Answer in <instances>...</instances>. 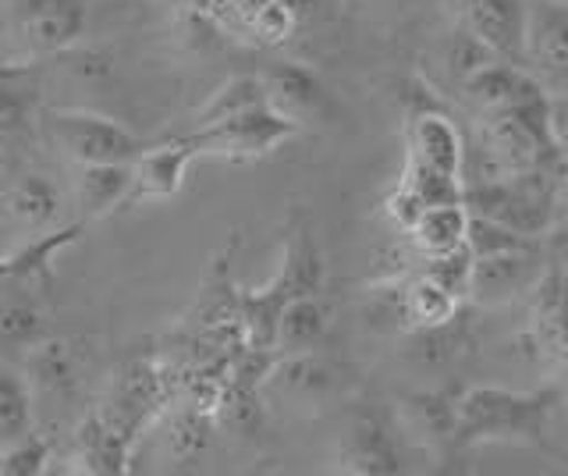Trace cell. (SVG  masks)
Instances as JSON below:
<instances>
[{
    "instance_id": "obj_1",
    "label": "cell",
    "mask_w": 568,
    "mask_h": 476,
    "mask_svg": "<svg viewBox=\"0 0 568 476\" xmlns=\"http://www.w3.org/2000/svg\"><path fill=\"white\" fill-rule=\"evenodd\" d=\"M561 392H505V387H466L455 398V448H469L479 440H529L540 445L550 416L558 413Z\"/></svg>"
},
{
    "instance_id": "obj_2",
    "label": "cell",
    "mask_w": 568,
    "mask_h": 476,
    "mask_svg": "<svg viewBox=\"0 0 568 476\" xmlns=\"http://www.w3.org/2000/svg\"><path fill=\"white\" fill-rule=\"evenodd\" d=\"M555 189L558 171L532 168L519 174H497V179H473L462 182V206L469 214L501 221L523 235L540 239L550 217H555Z\"/></svg>"
},
{
    "instance_id": "obj_3",
    "label": "cell",
    "mask_w": 568,
    "mask_h": 476,
    "mask_svg": "<svg viewBox=\"0 0 568 476\" xmlns=\"http://www.w3.org/2000/svg\"><path fill=\"white\" fill-rule=\"evenodd\" d=\"M302 132L298 121L274 111L271 103L242 114L213 121V125L192 129V146L200 156H217V161H256V156L274 153L288 139Z\"/></svg>"
},
{
    "instance_id": "obj_4",
    "label": "cell",
    "mask_w": 568,
    "mask_h": 476,
    "mask_svg": "<svg viewBox=\"0 0 568 476\" xmlns=\"http://www.w3.org/2000/svg\"><path fill=\"white\" fill-rule=\"evenodd\" d=\"M50 135L75 164H132L142 150L121 121L97 111H50Z\"/></svg>"
},
{
    "instance_id": "obj_5",
    "label": "cell",
    "mask_w": 568,
    "mask_h": 476,
    "mask_svg": "<svg viewBox=\"0 0 568 476\" xmlns=\"http://www.w3.org/2000/svg\"><path fill=\"white\" fill-rule=\"evenodd\" d=\"M523 68L547 93L568 90V0H526Z\"/></svg>"
},
{
    "instance_id": "obj_6",
    "label": "cell",
    "mask_w": 568,
    "mask_h": 476,
    "mask_svg": "<svg viewBox=\"0 0 568 476\" xmlns=\"http://www.w3.org/2000/svg\"><path fill=\"white\" fill-rule=\"evenodd\" d=\"M544 271H547L544 245L508 250V253H494V256H476L466 298H473L476 306H505V303H511V298L529 295L532 285L544 277Z\"/></svg>"
},
{
    "instance_id": "obj_7",
    "label": "cell",
    "mask_w": 568,
    "mask_h": 476,
    "mask_svg": "<svg viewBox=\"0 0 568 476\" xmlns=\"http://www.w3.org/2000/svg\"><path fill=\"white\" fill-rule=\"evenodd\" d=\"M458 90H462V97H466V103L479 118L497 114V111L526 108V103L547 97L544 85L532 79L523 64H511V61H490V64H484L469 79H462Z\"/></svg>"
},
{
    "instance_id": "obj_8",
    "label": "cell",
    "mask_w": 568,
    "mask_h": 476,
    "mask_svg": "<svg viewBox=\"0 0 568 476\" xmlns=\"http://www.w3.org/2000/svg\"><path fill=\"white\" fill-rule=\"evenodd\" d=\"M195 146L192 135L182 139H168V143L156 146H142L132 161V203H146V200H171L182 192L189 164L195 161Z\"/></svg>"
},
{
    "instance_id": "obj_9",
    "label": "cell",
    "mask_w": 568,
    "mask_h": 476,
    "mask_svg": "<svg viewBox=\"0 0 568 476\" xmlns=\"http://www.w3.org/2000/svg\"><path fill=\"white\" fill-rule=\"evenodd\" d=\"M18 26L43 54H61L85 32V0H14Z\"/></svg>"
},
{
    "instance_id": "obj_10",
    "label": "cell",
    "mask_w": 568,
    "mask_h": 476,
    "mask_svg": "<svg viewBox=\"0 0 568 476\" xmlns=\"http://www.w3.org/2000/svg\"><path fill=\"white\" fill-rule=\"evenodd\" d=\"M266 103L274 111L288 114L292 121H310L331 111V93L327 85L320 82V75L313 68L298 64V61H274L266 72L260 75Z\"/></svg>"
},
{
    "instance_id": "obj_11",
    "label": "cell",
    "mask_w": 568,
    "mask_h": 476,
    "mask_svg": "<svg viewBox=\"0 0 568 476\" xmlns=\"http://www.w3.org/2000/svg\"><path fill=\"white\" fill-rule=\"evenodd\" d=\"M405 143H408V161H419L426 168H437L444 174H458L462 179V168H466V146H462L458 125L444 111L408 114Z\"/></svg>"
},
{
    "instance_id": "obj_12",
    "label": "cell",
    "mask_w": 568,
    "mask_h": 476,
    "mask_svg": "<svg viewBox=\"0 0 568 476\" xmlns=\"http://www.w3.org/2000/svg\"><path fill=\"white\" fill-rule=\"evenodd\" d=\"M529 298H532L529 310L532 342H537L544 356L568 363V274L547 263V271L532 285Z\"/></svg>"
},
{
    "instance_id": "obj_13",
    "label": "cell",
    "mask_w": 568,
    "mask_h": 476,
    "mask_svg": "<svg viewBox=\"0 0 568 476\" xmlns=\"http://www.w3.org/2000/svg\"><path fill=\"white\" fill-rule=\"evenodd\" d=\"M466 26L473 37L490 47L497 61L523 64L526 43V0H476L466 14Z\"/></svg>"
},
{
    "instance_id": "obj_14",
    "label": "cell",
    "mask_w": 568,
    "mask_h": 476,
    "mask_svg": "<svg viewBox=\"0 0 568 476\" xmlns=\"http://www.w3.org/2000/svg\"><path fill=\"white\" fill-rule=\"evenodd\" d=\"M342 469L363 473V476H384V473L402 469L395 434H390L381 413L355 416L342 445Z\"/></svg>"
},
{
    "instance_id": "obj_15",
    "label": "cell",
    "mask_w": 568,
    "mask_h": 476,
    "mask_svg": "<svg viewBox=\"0 0 568 476\" xmlns=\"http://www.w3.org/2000/svg\"><path fill=\"white\" fill-rule=\"evenodd\" d=\"M331 327V310L327 303L316 295H295L281 306L277 313V334H274V348L277 356H288V352H313Z\"/></svg>"
},
{
    "instance_id": "obj_16",
    "label": "cell",
    "mask_w": 568,
    "mask_h": 476,
    "mask_svg": "<svg viewBox=\"0 0 568 476\" xmlns=\"http://www.w3.org/2000/svg\"><path fill=\"white\" fill-rule=\"evenodd\" d=\"M75 196L82 206V221L106 217L132 196V164H79Z\"/></svg>"
},
{
    "instance_id": "obj_17",
    "label": "cell",
    "mask_w": 568,
    "mask_h": 476,
    "mask_svg": "<svg viewBox=\"0 0 568 476\" xmlns=\"http://www.w3.org/2000/svg\"><path fill=\"white\" fill-rule=\"evenodd\" d=\"M75 463H82L85 473L97 476H121L129 473L132 445L121 440L97 413H89L75 431Z\"/></svg>"
},
{
    "instance_id": "obj_18",
    "label": "cell",
    "mask_w": 568,
    "mask_h": 476,
    "mask_svg": "<svg viewBox=\"0 0 568 476\" xmlns=\"http://www.w3.org/2000/svg\"><path fill=\"white\" fill-rule=\"evenodd\" d=\"M266 384L277 387L281 395L298 398V402H313L320 395H327L334 387V374L331 366L313 352H288V356H277L271 374H266ZM263 384V387H266Z\"/></svg>"
},
{
    "instance_id": "obj_19",
    "label": "cell",
    "mask_w": 568,
    "mask_h": 476,
    "mask_svg": "<svg viewBox=\"0 0 568 476\" xmlns=\"http://www.w3.org/2000/svg\"><path fill=\"white\" fill-rule=\"evenodd\" d=\"M26 381L32 392H47V395H68L75 387V352L64 342L40 338L36 345L26 348Z\"/></svg>"
},
{
    "instance_id": "obj_20",
    "label": "cell",
    "mask_w": 568,
    "mask_h": 476,
    "mask_svg": "<svg viewBox=\"0 0 568 476\" xmlns=\"http://www.w3.org/2000/svg\"><path fill=\"white\" fill-rule=\"evenodd\" d=\"M8 210L22 221L26 227H36V232H50L61 217V192L47 174L29 171L22 174L11 192H8Z\"/></svg>"
},
{
    "instance_id": "obj_21",
    "label": "cell",
    "mask_w": 568,
    "mask_h": 476,
    "mask_svg": "<svg viewBox=\"0 0 568 476\" xmlns=\"http://www.w3.org/2000/svg\"><path fill=\"white\" fill-rule=\"evenodd\" d=\"M466 224H469L466 206L444 203V206H426L419 221L408 227L405 235H413V245L419 256H434V253H448L455 245L466 242Z\"/></svg>"
},
{
    "instance_id": "obj_22",
    "label": "cell",
    "mask_w": 568,
    "mask_h": 476,
    "mask_svg": "<svg viewBox=\"0 0 568 476\" xmlns=\"http://www.w3.org/2000/svg\"><path fill=\"white\" fill-rule=\"evenodd\" d=\"M36 431L32 416V387L22 369L0 366V452L14 445L18 437Z\"/></svg>"
},
{
    "instance_id": "obj_23",
    "label": "cell",
    "mask_w": 568,
    "mask_h": 476,
    "mask_svg": "<svg viewBox=\"0 0 568 476\" xmlns=\"http://www.w3.org/2000/svg\"><path fill=\"white\" fill-rule=\"evenodd\" d=\"M402 306H405V327H440L462 313V298H455L437 281L419 274L402 288Z\"/></svg>"
},
{
    "instance_id": "obj_24",
    "label": "cell",
    "mask_w": 568,
    "mask_h": 476,
    "mask_svg": "<svg viewBox=\"0 0 568 476\" xmlns=\"http://www.w3.org/2000/svg\"><path fill=\"white\" fill-rule=\"evenodd\" d=\"M405 413L413 419V427L430 440V445L440 448H455V427H458V416H455V398L444 395V392H419L413 398H405Z\"/></svg>"
},
{
    "instance_id": "obj_25",
    "label": "cell",
    "mask_w": 568,
    "mask_h": 476,
    "mask_svg": "<svg viewBox=\"0 0 568 476\" xmlns=\"http://www.w3.org/2000/svg\"><path fill=\"white\" fill-rule=\"evenodd\" d=\"M47 338V313L29 295H11L0 303V348H29Z\"/></svg>"
},
{
    "instance_id": "obj_26",
    "label": "cell",
    "mask_w": 568,
    "mask_h": 476,
    "mask_svg": "<svg viewBox=\"0 0 568 476\" xmlns=\"http://www.w3.org/2000/svg\"><path fill=\"white\" fill-rule=\"evenodd\" d=\"M263 103H266V93H263L260 75H235V79H227L217 93H210V100L200 108V114H195V129L213 125V121L231 118V114L263 108Z\"/></svg>"
},
{
    "instance_id": "obj_27",
    "label": "cell",
    "mask_w": 568,
    "mask_h": 476,
    "mask_svg": "<svg viewBox=\"0 0 568 476\" xmlns=\"http://www.w3.org/2000/svg\"><path fill=\"white\" fill-rule=\"evenodd\" d=\"M82 221L79 224H68V227H50V232L36 235L32 242H26L22 250L14 256H8V271H11V281H22V277H32V274H43L47 263L64 253L68 245H75L79 235H82Z\"/></svg>"
},
{
    "instance_id": "obj_28",
    "label": "cell",
    "mask_w": 568,
    "mask_h": 476,
    "mask_svg": "<svg viewBox=\"0 0 568 476\" xmlns=\"http://www.w3.org/2000/svg\"><path fill=\"white\" fill-rule=\"evenodd\" d=\"M423 206H444L462 203V179L458 174H444L437 168H426L419 161H405V171L398 179Z\"/></svg>"
},
{
    "instance_id": "obj_29",
    "label": "cell",
    "mask_w": 568,
    "mask_h": 476,
    "mask_svg": "<svg viewBox=\"0 0 568 476\" xmlns=\"http://www.w3.org/2000/svg\"><path fill=\"white\" fill-rule=\"evenodd\" d=\"M466 245L473 250V256H494V253H508V250H529V245H540V239L515 232V227L469 214L466 224Z\"/></svg>"
},
{
    "instance_id": "obj_30",
    "label": "cell",
    "mask_w": 568,
    "mask_h": 476,
    "mask_svg": "<svg viewBox=\"0 0 568 476\" xmlns=\"http://www.w3.org/2000/svg\"><path fill=\"white\" fill-rule=\"evenodd\" d=\"M473 250L466 242L455 245L448 253H434V256H423V277L437 281L440 288H448L455 298H466L469 295V277H473Z\"/></svg>"
},
{
    "instance_id": "obj_31",
    "label": "cell",
    "mask_w": 568,
    "mask_h": 476,
    "mask_svg": "<svg viewBox=\"0 0 568 476\" xmlns=\"http://www.w3.org/2000/svg\"><path fill=\"white\" fill-rule=\"evenodd\" d=\"M213 416L203 413V409H195V405H185L182 413H174L171 416V427H168V440H171V452L178 458H195L203 448H206V440L213 434Z\"/></svg>"
},
{
    "instance_id": "obj_32",
    "label": "cell",
    "mask_w": 568,
    "mask_h": 476,
    "mask_svg": "<svg viewBox=\"0 0 568 476\" xmlns=\"http://www.w3.org/2000/svg\"><path fill=\"white\" fill-rule=\"evenodd\" d=\"M47 463H50V445L32 431L0 452V476H40L47 473Z\"/></svg>"
},
{
    "instance_id": "obj_33",
    "label": "cell",
    "mask_w": 568,
    "mask_h": 476,
    "mask_svg": "<svg viewBox=\"0 0 568 476\" xmlns=\"http://www.w3.org/2000/svg\"><path fill=\"white\" fill-rule=\"evenodd\" d=\"M295 14L284 8V4H277V0H263V4L256 8V14L248 19V32L260 40V43H266V47H277V43H284L295 32Z\"/></svg>"
},
{
    "instance_id": "obj_34",
    "label": "cell",
    "mask_w": 568,
    "mask_h": 476,
    "mask_svg": "<svg viewBox=\"0 0 568 476\" xmlns=\"http://www.w3.org/2000/svg\"><path fill=\"white\" fill-rule=\"evenodd\" d=\"M490 61H497V58L490 54V47H484V43L473 37L469 26L462 29V32H455V40L448 47V68H452L455 82L469 79L473 72H479V68L490 64Z\"/></svg>"
},
{
    "instance_id": "obj_35",
    "label": "cell",
    "mask_w": 568,
    "mask_h": 476,
    "mask_svg": "<svg viewBox=\"0 0 568 476\" xmlns=\"http://www.w3.org/2000/svg\"><path fill=\"white\" fill-rule=\"evenodd\" d=\"M29 121V93L14 82H0V132H14Z\"/></svg>"
},
{
    "instance_id": "obj_36",
    "label": "cell",
    "mask_w": 568,
    "mask_h": 476,
    "mask_svg": "<svg viewBox=\"0 0 568 476\" xmlns=\"http://www.w3.org/2000/svg\"><path fill=\"white\" fill-rule=\"evenodd\" d=\"M384 206H387V217L395 221V224L402 227V232H408V227H413V224L419 221V214L426 210V206H423V203H419V200H416L413 192H408L402 182H398V189L387 196V203H384Z\"/></svg>"
},
{
    "instance_id": "obj_37",
    "label": "cell",
    "mask_w": 568,
    "mask_h": 476,
    "mask_svg": "<svg viewBox=\"0 0 568 476\" xmlns=\"http://www.w3.org/2000/svg\"><path fill=\"white\" fill-rule=\"evenodd\" d=\"M547 132H550V143L561 153H568V90L547 93Z\"/></svg>"
},
{
    "instance_id": "obj_38",
    "label": "cell",
    "mask_w": 568,
    "mask_h": 476,
    "mask_svg": "<svg viewBox=\"0 0 568 476\" xmlns=\"http://www.w3.org/2000/svg\"><path fill=\"white\" fill-rule=\"evenodd\" d=\"M540 245H544V256L550 267H558L568 274V224L561 227H547V232L540 235Z\"/></svg>"
},
{
    "instance_id": "obj_39",
    "label": "cell",
    "mask_w": 568,
    "mask_h": 476,
    "mask_svg": "<svg viewBox=\"0 0 568 476\" xmlns=\"http://www.w3.org/2000/svg\"><path fill=\"white\" fill-rule=\"evenodd\" d=\"M277 4H284V8L295 14V22H302V19H310V14H313L316 0H277Z\"/></svg>"
},
{
    "instance_id": "obj_40",
    "label": "cell",
    "mask_w": 568,
    "mask_h": 476,
    "mask_svg": "<svg viewBox=\"0 0 568 476\" xmlns=\"http://www.w3.org/2000/svg\"><path fill=\"white\" fill-rule=\"evenodd\" d=\"M444 4H448L455 14H458V19H466V14L473 11V4H476V0H444Z\"/></svg>"
},
{
    "instance_id": "obj_41",
    "label": "cell",
    "mask_w": 568,
    "mask_h": 476,
    "mask_svg": "<svg viewBox=\"0 0 568 476\" xmlns=\"http://www.w3.org/2000/svg\"><path fill=\"white\" fill-rule=\"evenodd\" d=\"M11 281V271H8V256H0V288H4Z\"/></svg>"
}]
</instances>
